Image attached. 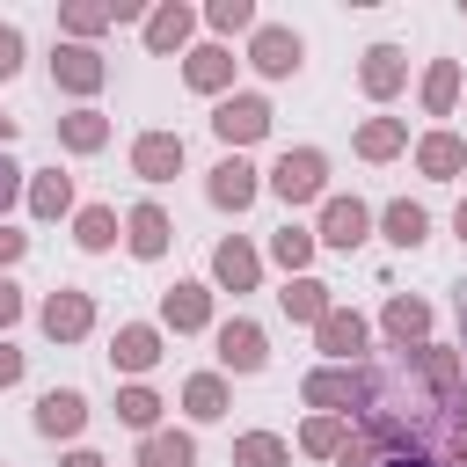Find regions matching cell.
Here are the masks:
<instances>
[{"label":"cell","instance_id":"obj_1","mask_svg":"<svg viewBox=\"0 0 467 467\" xmlns=\"http://www.w3.org/2000/svg\"><path fill=\"white\" fill-rule=\"evenodd\" d=\"M372 387H379V365H321V372H306V409H321V416H365L372 409Z\"/></svg>","mask_w":467,"mask_h":467},{"label":"cell","instance_id":"obj_2","mask_svg":"<svg viewBox=\"0 0 467 467\" xmlns=\"http://www.w3.org/2000/svg\"><path fill=\"white\" fill-rule=\"evenodd\" d=\"M270 190H277L285 204H314V197L328 190V161H321L314 146H299V153H277V168H270Z\"/></svg>","mask_w":467,"mask_h":467},{"label":"cell","instance_id":"obj_3","mask_svg":"<svg viewBox=\"0 0 467 467\" xmlns=\"http://www.w3.org/2000/svg\"><path fill=\"white\" fill-rule=\"evenodd\" d=\"M212 131H219L226 146H255V139L270 131V102H263V95H226V102L212 109Z\"/></svg>","mask_w":467,"mask_h":467},{"label":"cell","instance_id":"obj_4","mask_svg":"<svg viewBox=\"0 0 467 467\" xmlns=\"http://www.w3.org/2000/svg\"><path fill=\"white\" fill-rule=\"evenodd\" d=\"M299 58H306V44H299L292 29H277V22H263V29H255V44H248V66H255V73H270V80L299 73Z\"/></svg>","mask_w":467,"mask_h":467},{"label":"cell","instance_id":"obj_5","mask_svg":"<svg viewBox=\"0 0 467 467\" xmlns=\"http://www.w3.org/2000/svg\"><path fill=\"white\" fill-rule=\"evenodd\" d=\"M314 343L328 350V365H358V358H365V321H358L350 306H328V314L314 321Z\"/></svg>","mask_w":467,"mask_h":467},{"label":"cell","instance_id":"obj_6","mask_svg":"<svg viewBox=\"0 0 467 467\" xmlns=\"http://www.w3.org/2000/svg\"><path fill=\"white\" fill-rule=\"evenodd\" d=\"M88 328H95V299L88 292H51L44 299V336L51 343H80Z\"/></svg>","mask_w":467,"mask_h":467},{"label":"cell","instance_id":"obj_7","mask_svg":"<svg viewBox=\"0 0 467 467\" xmlns=\"http://www.w3.org/2000/svg\"><path fill=\"white\" fill-rule=\"evenodd\" d=\"M102 73H109V66H102L88 44H58V51H51V80H58L66 95H95V88H102Z\"/></svg>","mask_w":467,"mask_h":467},{"label":"cell","instance_id":"obj_8","mask_svg":"<svg viewBox=\"0 0 467 467\" xmlns=\"http://www.w3.org/2000/svg\"><path fill=\"white\" fill-rule=\"evenodd\" d=\"M175 168H182V139H175V131H139V139H131V175L168 182Z\"/></svg>","mask_w":467,"mask_h":467},{"label":"cell","instance_id":"obj_9","mask_svg":"<svg viewBox=\"0 0 467 467\" xmlns=\"http://www.w3.org/2000/svg\"><path fill=\"white\" fill-rule=\"evenodd\" d=\"M219 365H226V372H263V365H270L263 328H255V321H219Z\"/></svg>","mask_w":467,"mask_h":467},{"label":"cell","instance_id":"obj_10","mask_svg":"<svg viewBox=\"0 0 467 467\" xmlns=\"http://www.w3.org/2000/svg\"><path fill=\"white\" fill-rule=\"evenodd\" d=\"M204 190H212V204H219V212H248V204H255V168H248L241 153H226V161L212 168V182H204Z\"/></svg>","mask_w":467,"mask_h":467},{"label":"cell","instance_id":"obj_11","mask_svg":"<svg viewBox=\"0 0 467 467\" xmlns=\"http://www.w3.org/2000/svg\"><path fill=\"white\" fill-rule=\"evenodd\" d=\"M365 226H372V212H365L358 197H328V204H321V234H314V241H328V248H358V241H365Z\"/></svg>","mask_w":467,"mask_h":467},{"label":"cell","instance_id":"obj_12","mask_svg":"<svg viewBox=\"0 0 467 467\" xmlns=\"http://www.w3.org/2000/svg\"><path fill=\"white\" fill-rule=\"evenodd\" d=\"M124 248H131L139 263L168 255V212H161V204H131V212H124Z\"/></svg>","mask_w":467,"mask_h":467},{"label":"cell","instance_id":"obj_13","mask_svg":"<svg viewBox=\"0 0 467 467\" xmlns=\"http://www.w3.org/2000/svg\"><path fill=\"white\" fill-rule=\"evenodd\" d=\"M109 358H117V372H153L161 365V328L153 321H124L117 343H109Z\"/></svg>","mask_w":467,"mask_h":467},{"label":"cell","instance_id":"obj_14","mask_svg":"<svg viewBox=\"0 0 467 467\" xmlns=\"http://www.w3.org/2000/svg\"><path fill=\"white\" fill-rule=\"evenodd\" d=\"M379 328L394 336V350H416V343L431 336V306H423V299H409V292H394V299H387V314H379Z\"/></svg>","mask_w":467,"mask_h":467},{"label":"cell","instance_id":"obj_15","mask_svg":"<svg viewBox=\"0 0 467 467\" xmlns=\"http://www.w3.org/2000/svg\"><path fill=\"white\" fill-rule=\"evenodd\" d=\"M80 423H88V401H80L73 387H51V394L36 401V431H44V438H80Z\"/></svg>","mask_w":467,"mask_h":467},{"label":"cell","instance_id":"obj_16","mask_svg":"<svg viewBox=\"0 0 467 467\" xmlns=\"http://www.w3.org/2000/svg\"><path fill=\"white\" fill-rule=\"evenodd\" d=\"M161 321H168L175 336L204 328V321H212V292H204V285H168V299H161Z\"/></svg>","mask_w":467,"mask_h":467},{"label":"cell","instance_id":"obj_17","mask_svg":"<svg viewBox=\"0 0 467 467\" xmlns=\"http://www.w3.org/2000/svg\"><path fill=\"white\" fill-rule=\"evenodd\" d=\"M182 80H190L197 95H219V88L234 80V51H219V44H197V51L182 58Z\"/></svg>","mask_w":467,"mask_h":467},{"label":"cell","instance_id":"obj_18","mask_svg":"<svg viewBox=\"0 0 467 467\" xmlns=\"http://www.w3.org/2000/svg\"><path fill=\"white\" fill-rule=\"evenodd\" d=\"M416 168H423L431 182H452V175L467 168V139H452V131H431V139L416 146Z\"/></svg>","mask_w":467,"mask_h":467},{"label":"cell","instance_id":"obj_19","mask_svg":"<svg viewBox=\"0 0 467 467\" xmlns=\"http://www.w3.org/2000/svg\"><path fill=\"white\" fill-rule=\"evenodd\" d=\"M255 270H263V263H255L248 241H219V248H212V277H219L226 292H255Z\"/></svg>","mask_w":467,"mask_h":467},{"label":"cell","instance_id":"obj_20","mask_svg":"<svg viewBox=\"0 0 467 467\" xmlns=\"http://www.w3.org/2000/svg\"><path fill=\"white\" fill-rule=\"evenodd\" d=\"M190 29H197V15L168 0V7H153V15H146V51H182V44H190Z\"/></svg>","mask_w":467,"mask_h":467},{"label":"cell","instance_id":"obj_21","mask_svg":"<svg viewBox=\"0 0 467 467\" xmlns=\"http://www.w3.org/2000/svg\"><path fill=\"white\" fill-rule=\"evenodd\" d=\"M139 467H197V438L190 431H146Z\"/></svg>","mask_w":467,"mask_h":467},{"label":"cell","instance_id":"obj_22","mask_svg":"<svg viewBox=\"0 0 467 467\" xmlns=\"http://www.w3.org/2000/svg\"><path fill=\"white\" fill-rule=\"evenodd\" d=\"M401 73H409V66H401V51H394V44H372V51H365V66H358L365 95H394V88H401Z\"/></svg>","mask_w":467,"mask_h":467},{"label":"cell","instance_id":"obj_23","mask_svg":"<svg viewBox=\"0 0 467 467\" xmlns=\"http://www.w3.org/2000/svg\"><path fill=\"white\" fill-rule=\"evenodd\" d=\"M379 226H387V241H394V248H416V241L431 234V212H423V204H409V197H394V204L379 212Z\"/></svg>","mask_w":467,"mask_h":467},{"label":"cell","instance_id":"obj_24","mask_svg":"<svg viewBox=\"0 0 467 467\" xmlns=\"http://www.w3.org/2000/svg\"><path fill=\"white\" fill-rule=\"evenodd\" d=\"M58 139L73 153H95V146H109V117L102 109H73V117H58Z\"/></svg>","mask_w":467,"mask_h":467},{"label":"cell","instance_id":"obj_25","mask_svg":"<svg viewBox=\"0 0 467 467\" xmlns=\"http://www.w3.org/2000/svg\"><path fill=\"white\" fill-rule=\"evenodd\" d=\"M29 212L36 219H58V212H73V175H29Z\"/></svg>","mask_w":467,"mask_h":467},{"label":"cell","instance_id":"obj_26","mask_svg":"<svg viewBox=\"0 0 467 467\" xmlns=\"http://www.w3.org/2000/svg\"><path fill=\"white\" fill-rule=\"evenodd\" d=\"M73 241H80L88 255H102V248L117 241V212H109V204H80V212H73Z\"/></svg>","mask_w":467,"mask_h":467},{"label":"cell","instance_id":"obj_27","mask_svg":"<svg viewBox=\"0 0 467 467\" xmlns=\"http://www.w3.org/2000/svg\"><path fill=\"white\" fill-rule=\"evenodd\" d=\"M182 409H190L197 423H219V416H226V379H219V372H197V379L182 387Z\"/></svg>","mask_w":467,"mask_h":467},{"label":"cell","instance_id":"obj_28","mask_svg":"<svg viewBox=\"0 0 467 467\" xmlns=\"http://www.w3.org/2000/svg\"><path fill=\"white\" fill-rule=\"evenodd\" d=\"M401 139H409L401 117H372V124H358V153H365V161H394Z\"/></svg>","mask_w":467,"mask_h":467},{"label":"cell","instance_id":"obj_29","mask_svg":"<svg viewBox=\"0 0 467 467\" xmlns=\"http://www.w3.org/2000/svg\"><path fill=\"white\" fill-rule=\"evenodd\" d=\"M277 299H285L292 321H321V314H328V285H321V277H292Z\"/></svg>","mask_w":467,"mask_h":467},{"label":"cell","instance_id":"obj_30","mask_svg":"<svg viewBox=\"0 0 467 467\" xmlns=\"http://www.w3.org/2000/svg\"><path fill=\"white\" fill-rule=\"evenodd\" d=\"M452 102H460V66H452V58H438V66L423 73V109H431V117H445Z\"/></svg>","mask_w":467,"mask_h":467},{"label":"cell","instance_id":"obj_31","mask_svg":"<svg viewBox=\"0 0 467 467\" xmlns=\"http://www.w3.org/2000/svg\"><path fill=\"white\" fill-rule=\"evenodd\" d=\"M314 248H321V241H314L306 226H277V234H270V255H277L285 270H299V277H306V263H314Z\"/></svg>","mask_w":467,"mask_h":467},{"label":"cell","instance_id":"obj_32","mask_svg":"<svg viewBox=\"0 0 467 467\" xmlns=\"http://www.w3.org/2000/svg\"><path fill=\"white\" fill-rule=\"evenodd\" d=\"M292 452H285V438H270V431H248V438H234V467H285Z\"/></svg>","mask_w":467,"mask_h":467},{"label":"cell","instance_id":"obj_33","mask_svg":"<svg viewBox=\"0 0 467 467\" xmlns=\"http://www.w3.org/2000/svg\"><path fill=\"white\" fill-rule=\"evenodd\" d=\"M343 438H350V423L343 416H306V431H299V452H343Z\"/></svg>","mask_w":467,"mask_h":467},{"label":"cell","instance_id":"obj_34","mask_svg":"<svg viewBox=\"0 0 467 467\" xmlns=\"http://www.w3.org/2000/svg\"><path fill=\"white\" fill-rule=\"evenodd\" d=\"M117 416H124L131 431H153V416H161V394H153V387H124V394H117Z\"/></svg>","mask_w":467,"mask_h":467},{"label":"cell","instance_id":"obj_35","mask_svg":"<svg viewBox=\"0 0 467 467\" xmlns=\"http://www.w3.org/2000/svg\"><path fill=\"white\" fill-rule=\"evenodd\" d=\"M438 452H445V467H467V409H445V423H438Z\"/></svg>","mask_w":467,"mask_h":467},{"label":"cell","instance_id":"obj_36","mask_svg":"<svg viewBox=\"0 0 467 467\" xmlns=\"http://www.w3.org/2000/svg\"><path fill=\"white\" fill-rule=\"evenodd\" d=\"M204 22H212L219 36H234V29H255V7H248V0H212Z\"/></svg>","mask_w":467,"mask_h":467},{"label":"cell","instance_id":"obj_37","mask_svg":"<svg viewBox=\"0 0 467 467\" xmlns=\"http://www.w3.org/2000/svg\"><path fill=\"white\" fill-rule=\"evenodd\" d=\"M66 29H73V36H95V29H109V7H88V0H80V7H66Z\"/></svg>","mask_w":467,"mask_h":467},{"label":"cell","instance_id":"obj_38","mask_svg":"<svg viewBox=\"0 0 467 467\" xmlns=\"http://www.w3.org/2000/svg\"><path fill=\"white\" fill-rule=\"evenodd\" d=\"M372 460H379V445H372L365 431H350V438H343V452H336V467H372Z\"/></svg>","mask_w":467,"mask_h":467},{"label":"cell","instance_id":"obj_39","mask_svg":"<svg viewBox=\"0 0 467 467\" xmlns=\"http://www.w3.org/2000/svg\"><path fill=\"white\" fill-rule=\"evenodd\" d=\"M7 73H22V29L15 22H0V80Z\"/></svg>","mask_w":467,"mask_h":467},{"label":"cell","instance_id":"obj_40","mask_svg":"<svg viewBox=\"0 0 467 467\" xmlns=\"http://www.w3.org/2000/svg\"><path fill=\"white\" fill-rule=\"evenodd\" d=\"M15 190H22V168H15V161H7V146H0V212L15 204Z\"/></svg>","mask_w":467,"mask_h":467},{"label":"cell","instance_id":"obj_41","mask_svg":"<svg viewBox=\"0 0 467 467\" xmlns=\"http://www.w3.org/2000/svg\"><path fill=\"white\" fill-rule=\"evenodd\" d=\"M22 248H29V234H15V226H0V270H7V263H22Z\"/></svg>","mask_w":467,"mask_h":467},{"label":"cell","instance_id":"obj_42","mask_svg":"<svg viewBox=\"0 0 467 467\" xmlns=\"http://www.w3.org/2000/svg\"><path fill=\"white\" fill-rule=\"evenodd\" d=\"M15 321H22V292L0 277V328H15Z\"/></svg>","mask_w":467,"mask_h":467},{"label":"cell","instance_id":"obj_43","mask_svg":"<svg viewBox=\"0 0 467 467\" xmlns=\"http://www.w3.org/2000/svg\"><path fill=\"white\" fill-rule=\"evenodd\" d=\"M15 379H22V350H15V343H0V387H15Z\"/></svg>","mask_w":467,"mask_h":467},{"label":"cell","instance_id":"obj_44","mask_svg":"<svg viewBox=\"0 0 467 467\" xmlns=\"http://www.w3.org/2000/svg\"><path fill=\"white\" fill-rule=\"evenodd\" d=\"M379 467H445V460H431V452H387Z\"/></svg>","mask_w":467,"mask_h":467},{"label":"cell","instance_id":"obj_45","mask_svg":"<svg viewBox=\"0 0 467 467\" xmlns=\"http://www.w3.org/2000/svg\"><path fill=\"white\" fill-rule=\"evenodd\" d=\"M58 467H102V452H66Z\"/></svg>","mask_w":467,"mask_h":467},{"label":"cell","instance_id":"obj_46","mask_svg":"<svg viewBox=\"0 0 467 467\" xmlns=\"http://www.w3.org/2000/svg\"><path fill=\"white\" fill-rule=\"evenodd\" d=\"M452 226H460V241H467V197H460V212H452Z\"/></svg>","mask_w":467,"mask_h":467},{"label":"cell","instance_id":"obj_47","mask_svg":"<svg viewBox=\"0 0 467 467\" xmlns=\"http://www.w3.org/2000/svg\"><path fill=\"white\" fill-rule=\"evenodd\" d=\"M7 139H15V117H0V146H7Z\"/></svg>","mask_w":467,"mask_h":467},{"label":"cell","instance_id":"obj_48","mask_svg":"<svg viewBox=\"0 0 467 467\" xmlns=\"http://www.w3.org/2000/svg\"><path fill=\"white\" fill-rule=\"evenodd\" d=\"M460 321H467V285H460Z\"/></svg>","mask_w":467,"mask_h":467}]
</instances>
